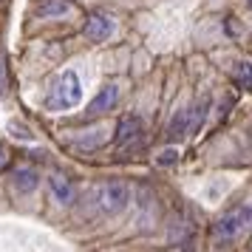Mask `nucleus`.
Instances as JSON below:
<instances>
[{
    "mask_svg": "<svg viewBox=\"0 0 252 252\" xmlns=\"http://www.w3.org/2000/svg\"><path fill=\"white\" fill-rule=\"evenodd\" d=\"M190 133V111L184 108L179 114L170 119V125H167V142H179Z\"/></svg>",
    "mask_w": 252,
    "mask_h": 252,
    "instance_id": "obj_9",
    "label": "nucleus"
},
{
    "mask_svg": "<svg viewBox=\"0 0 252 252\" xmlns=\"http://www.w3.org/2000/svg\"><path fill=\"white\" fill-rule=\"evenodd\" d=\"M247 3H250V6H252V0H247Z\"/></svg>",
    "mask_w": 252,
    "mask_h": 252,
    "instance_id": "obj_16",
    "label": "nucleus"
},
{
    "mask_svg": "<svg viewBox=\"0 0 252 252\" xmlns=\"http://www.w3.org/2000/svg\"><path fill=\"white\" fill-rule=\"evenodd\" d=\"M71 9H74L71 0H40V3H34L32 12H34L40 20H48V17H63V14H68Z\"/></svg>",
    "mask_w": 252,
    "mask_h": 252,
    "instance_id": "obj_7",
    "label": "nucleus"
},
{
    "mask_svg": "<svg viewBox=\"0 0 252 252\" xmlns=\"http://www.w3.org/2000/svg\"><path fill=\"white\" fill-rule=\"evenodd\" d=\"M9 94V63H6V54L0 48V96Z\"/></svg>",
    "mask_w": 252,
    "mask_h": 252,
    "instance_id": "obj_13",
    "label": "nucleus"
},
{
    "mask_svg": "<svg viewBox=\"0 0 252 252\" xmlns=\"http://www.w3.org/2000/svg\"><path fill=\"white\" fill-rule=\"evenodd\" d=\"M176 161H179V150L167 148V150H161V153H159L156 164H161V167H170V164H176Z\"/></svg>",
    "mask_w": 252,
    "mask_h": 252,
    "instance_id": "obj_14",
    "label": "nucleus"
},
{
    "mask_svg": "<svg viewBox=\"0 0 252 252\" xmlns=\"http://www.w3.org/2000/svg\"><path fill=\"white\" fill-rule=\"evenodd\" d=\"M127 201H130V190L122 182H105L96 190V207L105 216H119L127 207Z\"/></svg>",
    "mask_w": 252,
    "mask_h": 252,
    "instance_id": "obj_2",
    "label": "nucleus"
},
{
    "mask_svg": "<svg viewBox=\"0 0 252 252\" xmlns=\"http://www.w3.org/2000/svg\"><path fill=\"white\" fill-rule=\"evenodd\" d=\"M6 161H9V156H6V148H0V167H3Z\"/></svg>",
    "mask_w": 252,
    "mask_h": 252,
    "instance_id": "obj_15",
    "label": "nucleus"
},
{
    "mask_svg": "<svg viewBox=\"0 0 252 252\" xmlns=\"http://www.w3.org/2000/svg\"><path fill=\"white\" fill-rule=\"evenodd\" d=\"M252 221V207H235L213 224V238L216 241H232L241 229Z\"/></svg>",
    "mask_w": 252,
    "mask_h": 252,
    "instance_id": "obj_3",
    "label": "nucleus"
},
{
    "mask_svg": "<svg viewBox=\"0 0 252 252\" xmlns=\"http://www.w3.org/2000/svg\"><path fill=\"white\" fill-rule=\"evenodd\" d=\"M207 108H210V99H207V96H201V99L195 102V108H187V111H190V133H195V130L201 127V122H204V116H207Z\"/></svg>",
    "mask_w": 252,
    "mask_h": 252,
    "instance_id": "obj_11",
    "label": "nucleus"
},
{
    "mask_svg": "<svg viewBox=\"0 0 252 252\" xmlns=\"http://www.w3.org/2000/svg\"><path fill=\"white\" fill-rule=\"evenodd\" d=\"M37 184H40V176L34 170H29V167H20V170L12 173V187L17 193H32Z\"/></svg>",
    "mask_w": 252,
    "mask_h": 252,
    "instance_id": "obj_10",
    "label": "nucleus"
},
{
    "mask_svg": "<svg viewBox=\"0 0 252 252\" xmlns=\"http://www.w3.org/2000/svg\"><path fill=\"white\" fill-rule=\"evenodd\" d=\"M142 133H145L142 116L125 114L119 119V125H116V145H119V150H136L142 145Z\"/></svg>",
    "mask_w": 252,
    "mask_h": 252,
    "instance_id": "obj_4",
    "label": "nucleus"
},
{
    "mask_svg": "<svg viewBox=\"0 0 252 252\" xmlns=\"http://www.w3.org/2000/svg\"><path fill=\"white\" fill-rule=\"evenodd\" d=\"M116 99H119V88H116L114 82L105 85V88H99V94H96L91 102H88V108H85V119H96V116L114 111Z\"/></svg>",
    "mask_w": 252,
    "mask_h": 252,
    "instance_id": "obj_6",
    "label": "nucleus"
},
{
    "mask_svg": "<svg viewBox=\"0 0 252 252\" xmlns=\"http://www.w3.org/2000/svg\"><path fill=\"white\" fill-rule=\"evenodd\" d=\"M235 82L244 88H252V65L250 63H238L235 65Z\"/></svg>",
    "mask_w": 252,
    "mask_h": 252,
    "instance_id": "obj_12",
    "label": "nucleus"
},
{
    "mask_svg": "<svg viewBox=\"0 0 252 252\" xmlns=\"http://www.w3.org/2000/svg\"><path fill=\"white\" fill-rule=\"evenodd\" d=\"M48 190H51V195L57 198L60 204L68 207L71 201H74V184H71L63 173H51V176H48Z\"/></svg>",
    "mask_w": 252,
    "mask_h": 252,
    "instance_id": "obj_8",
    "label": "nucleus"
},
{
    "mask_svg": "<svg viewBox=\"0 0 252 252\" xmlns=\"http://www.w3.org/2000/svg\"><path fill=\"white\" fill-rule=\"evenodd\" d=\"M82 99V85H80V77L74 71H63L54 82V88L48 91V111H71L77 108Z\"/></svg>",
    "mask_w": 252,
    "mask_h": 252,
    "instance_id": "obj_1",
    "label": "nucleus"
},
{
    "mask_svg": "<svg viewBox=\"0 0 252 252\" xmlns=\"http://www.w3.org/2000/svg\"><path fill=\"white\" fill-rule=\"evenodd\" d=\"M114 17L105 12H94L85 17V23H82V34H85V40H91V43H102V40H108V37L114 34Z\"/></svg>",
    "mask_w": 252,
    "mask_h": 252,
    "instance_id": "obj_5",
    "label": "nucleus"
}]
</instances>
